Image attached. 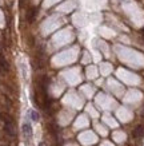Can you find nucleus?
<instances>
[{"mask_svg":"<svg viewBox=\"0 0 144 146\" xmlns=\"http://www.w3.org/2000/svg\"><path fill=\"white\" fill-rule=\"evenodd\" d=\"M1 118H3V122H4V130L5 133L11 135V137H15L16 135V129H15V125H13V121L9 115L1 114Z\"/></svg>","mask_w":144,"mask_h":146,"instance_id":"nucleus-1","label":"nucleus"},{"mask_svg":"<svg viewBox=\"0 0 144 146\" xmlns=\"http://www.w3.org/2000/svg\"><path fill=\"white\" fill-rule=\"evenodd\" d=\"M23 133H24V137H26L27 139L31 138V135H32V129H31V126L28 123L23 125Z\"/></svg>","mask_w":144,"mask_h":146,"instance_id":"nucleus-2","label":"nucleus"},{"mask_svg":"<svg viewBox=\"0 0 144 146\" xmlns=\"http://www.w3.org/2000/svg\"><path fill=\"white\" fill-rule=\"evenodd\" d=\"M143 134H144V127L141 125H139V126L133 130V135H135L136 138H140V137H143Z\"/></svg>","mask_w":144,"mask_h":146,"instance_id":"nucleus-3","label":"nucleus"},{"mask_svg":"<svg viewBox=\"0 0 144 146\" xmlns=\"http://www.w3.org/2000/svg\"><path fill=\"white\" fill-rule=\"evenodd\" d=\"M0 68L3 71H8V63H7L3 55H0Z\"/></svg>","mask_w":144,"mask_h":146,"instance_id":"nucleus-4","label":"nucleus"},{"mask_svg":"<svg viewBox=\"0 0 144 146\" xmlns=\"http://www.w3.org/2000/svg\"><path fill=\"white\" fill-rule=\"evenodd\" d=\"M31 117H32V119H34V121L37 119V114H36L35 111H31Z\"/></svg>","mask_w":144,"mask_h":146,"instance_id":"nucleus-5","label":"nucleus"},{"mask_svg":"<svg viewBox=\"0 0 144 146\" xmlns=\"http://www.w3.org/2000/svg\"><path fill=\"white\" fill-rule=\"evenodd\" d=\"M40 146H44V143H40Z\"/></svg>","mask_w":144,"mask_h":146,"instance_id":"nucleus-6","label":"nucleus"}]
</instances>
